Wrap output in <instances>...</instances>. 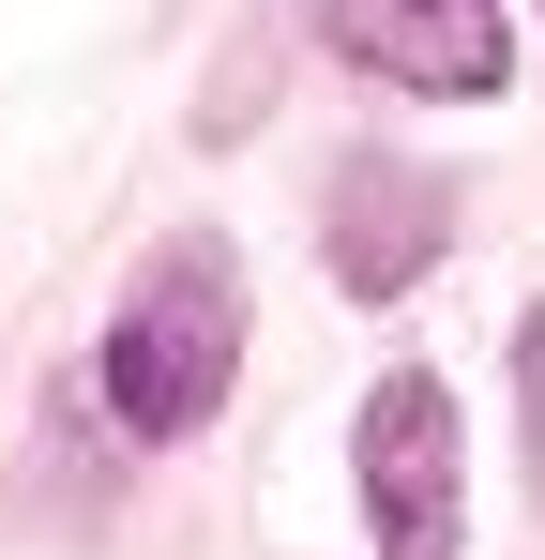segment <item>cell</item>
Segmentation results:
<instances>
[{"mask_svg":"<svg viewBox=\"0 0 545 560\" xmlns=\"http://www.w3.org/2000/svg\"><path fill=\"white\" fill-rule=\"evenodd\" d=\"M228 378H243V273H228V243L137 258L121 318H106V409H121V440H197L228 409Z\"/></svg>","mask_w":545,"mask_h":560,"instance_id":"6da1fadb","label":"cell"},{"mask_svg":"<svg viewBox=\"0 0 545 560\" xmlns=\"http://www.w3.org/2000/svg\"><path fill=\"white\" fill-rule=\"evenodd\" d=\"M303 15H318V46L363 61L379 92H425V106L515 92V31H500V0H303Z\"/></svg>","mask_w":545,"mask_h":560,"instance_id":"7a4b0ae2","label":"cell"},{"mask_svg":"<svg viewBox=\"0 0 545 560\" xmlns=\"http://www.w3.org/2000/svg\"><path fill=\"white\" fill-rule=\"evenodd\" d=\"M454 500H469V469H454V394L425 364H394L363 394V515H379V560H454Z\"/></svg>","mask_w":545,"mask_h":560,"instance_id":"3957f363","label":"cell"},{"mask_svg":"<svg viewBox=\"0 0 545 560\" xmlns=\"http://www.w3.org/2000/svg\"><path fill=\"white\" fill-rule=\"evenodd\" d=\"M440 243H454V183L440 167H409V152H349V167H334V288H349V303L425 288Z\"/></svg>","mask_w":545,"mask_h":560,"instance_id":"277c9868","label":"cell"},{"mask_svg":"<svg viewBox=\"0 0 545 560\" xmlns=\"http://www.w3.org/2000/svg\"><path fill=\"white\" fill-rule=\"evenodd\" d=\"M515 409H531V485H545V303H531V334H515Z\"/></svg>","mask_w":545,"mask_h":560,"instance_id":"5b68a950","label":"cell"}]
</instances>
